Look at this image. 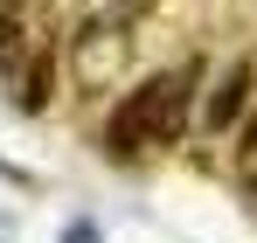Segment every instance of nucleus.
Listing matches in <instances>:
<instances>
[{
	"mask_svg": "<svg viewBox=\"0 0 257 243\" xmlns=\"http://www.w3.org/2000/svg\"><path fill=\"white\" fill-rule=\"evenodd\" d=\"M195 90H202V63H181V70L146 77L125 104L111 111L104 146H111L118 160L146 153V146H174V139H181V125H188V111H195Z\"/></svg>",
	"mask_w": 257,
	"mask_h": 243,
	"instance_id": "f257e3e1",
	"label": "nucleus"
},
{
	"mask_svg": "<svg viewBox=\"0 0 257 243\" xmlns=\"http://www.w3.org/2000/svg\"><path fill=\"white\" fill-rule=\"evenodd\" d=\"M63 63L77 90H111L132 70V14H90L63 35Z\"/></svg>",
	"mask_w": 257,
	"mask_h": 243,
	"instance_id": "f03ea898",
	"label": "nucleus"
},
{
	"mask_svg": "<svg viewBox=\"0 0 257 243\" xmlns=\"http://www.w3.org/2000/svg\"><path fill=\"white\" fill-rule=\"evenodd\" d=\"M250 90H257V70H250V63H229V70L215 77L209 104H202V125H209V132H229V125L243 118V104H250Z\"/></svg>",
	"mask_w": 257,
	"mask_h": 243,
	"instance_id": "7ed1b4c3",
	"label": "nucleus"
},
{
	"mask_svg": "<svg viewBox=\"0 0 257 243\" xmlns=\"http://www.w3.org/2000/svg\"><path fill=\"white\" fill-rule=\"evenodd\" d=\"M49 77H56V56H28V63H21V77H14V104H21V111H42L49 104Z\"/></svg>",
	"mask_w": 257,
	"mask_h": 243,
	"instance_id": "20e7f679",
	"label": "nucleus"
},
{
	"mask_svg": "<svg viewBox=\"0 0 257 243\" xmlns=\"http://www.w3.org/2000/svg\"><path fill=\"white\" fill-rule=\"evenodd\" d=\"M21 42H28V35H21V14L7 7V14H0V77H7V83L21 77V63H28V56H21Z\"/></svg>",
	"mask_w": 257,
	"mask_h": 243,
	"instance_id": "39448f33",
	"label": "nucleus"
},
{
	"mask_svg": "<svg viewBox=\"0 0 257 243\" xmlns=\"http://www.w3.org/2000/svg\"><path fill=\"white\" fill-rule=\"evenodd\" d=\"M236 181H243V188L257 195V118L236 132Z\"/></svg>",
	"mask_w": 257,
	"mask_h": 243,
	"instance_id": "423d86ee",
	"label": "nucleus"
},
{
	"mask_svg": "<svg viewBox=\"0 0 257 243\" xmlns=\"http://www.w3.org/2000/svg\"><path fill=\"white\" fill-rule=\"evenodd\" d=\"M63 243H97V236H90V229H70V236H63Z\"/></svg>",
	"mask_w": 257,
	"mask_h": 243,
	"instance_id": "0eeeda50",
	"label": "nucleus"
}]
</instances>
